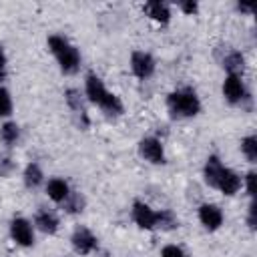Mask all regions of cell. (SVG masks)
Listing matches in <instances>:
<instances>
[{
	"mask_svg": "<svg viewBox=\"0 0 257 257\" xmlns=\"http://www.w3.org/2000/svg\"><path fill=\"white\" fill-rule=\"evenodd\" d=\"M203 177H205V183L209 187L221 191L227 197H233L235 193H239V189L243 185L241 175L235 173L233 169L225 167L217 155H209L207 157L205 167H203Z\"/></svg>",
	"mask_w": 257,
	"mask_h": 257,
	"instance_id": "cell-1",
	"label": "cell"
},
{
	"mask_svg": "<svg viewBox=\"0 0 257 257\" xmlns=\"http://www.w3.org/2000/svg\"><path fill=\"white\" fill-rule=\"evenodd\" d=\"M84 96L92 104H96L106 116H120L124 112L122 100L104 86V82L100 80V76H96L92 72L86 74V78H84Z\"/></svg>",
	"mask_w": 257,
	"mask_h": 257,
	"instance_id": "cell-2",
	"label": "cell"
},
{
	"mask_svg": "<svg viewBox=\"0 0 257 257\" xmlns=\"http://www.w3.org/2000/svg\"><path fill=\"white\" fill-rule=\"evenodd\" d=\"M46 44H48V50L52 52V56L56 58V62L64 74H76L78 72L80 52L68 38H64L62 34H50Z\"/></svg>",
	"mask_w": 257,
	"mask_h": 257,
	"instance_id": "cell-3",
	"label": "cell"
},
{
	"mask_svg": "<svg viewBox=\"0 0 257 257\" xmlns=\"http://www.w3.org/2000/svg\"><path fill=\"white\" fill-rule=\"evenodd\" d=\"M167 108L173 118H193L201 112V100L193 88H177L167 94Z\"/></svg>",
	"mask_w": 257,
	"mask_h": 257,
	"instance_id": "cell-4",
	"label": "cell"
},
{
	"mask_svg": "<svg viewBox=\"0 0 257 257\" xmlns=\"http://www.w3.org/2000/svg\"><path fill=\"white\" fill-rule=\"evenodd\" d=\"M70 245H72L76 255H90L98 249V239L88 227L76 225L72 235H70Z\"/></svg>",
	"mask_w": 257,
	"mask_h": 257,
	"instance_id": "cell-5",
	"label": "cell"
},
{
	"mask_svg": "<svg viewBox=\"0 0 257 257\" xmlns=\"http://www.w3.org/2000/svg\"><path fill=\"white\" fill-rule=\"evenodd\" d=\"M128 64H131V72L141 80L151 78L155 74V68H157V62H155L153 54L147 52V50H133Z\"/></svg>",
	"mask_w": 257,
	"mask_h": 257,
	"instance_id": "cell-6",
	"label": "cell"
},
{
	"mask_svg": "<svg viewBox=\"0 0 257 257\" xmlns=\"http://www.w3.org/2000/svg\"><path fill=\"white\" fill-rule=\"evenodd\" d=\"M131 219L147 231H153L159 227V211H155L151 205H147L145 201H135L131 207Z\"/></svg>",
	"mask_w": 257,
	"mask_h": 257,
	"instance_id": "cell-7",
	"label": "cell"
},
{
	"mask_svg": "<svg viewBox=\"0 0 257 257\" xmlns=\"http://www.w3.org/2000/svg\"><path fill=\"white\" fill-rule=\"evenodd\" d=\"M10 237L20 247L34 245V225L24 217H14L10 221Z\"/></svg>",
	"mask_w": 257,
	"mask_h": 257,
	"instance_id": "cell-8",
	"label": "cell"
},
{
	"mask_svg": "<svg viewBox=\"0 0 257 257\" xmlns=\"http://www.w3.org/2000/svg\"><path fill=\"white\" fill-rule=\"evenodd\" d=\"M223 96L231 104H243V100L249 98V92H247V86H245L243 78L227 74L225 80H223Z\"/></svg>",
	"mask_w": 257,
	"mask_h": 257,
	"instance_id": "cell-9",
	"label": "cell"
},
{
	"mask_svg": "<svg viewBox=\"0 0 257 257\" xmlns=\"http://www.w3.org/2000/svg\"><path fill=\"white\" fill-rule=\"evenodd\" d=\"M139 153L145 161L153 163V165H165L167 157H165V147L157 137H145L139 141Z\"/></svg>",
	"mask_w": 257,
	"mask_h": 257,
	"instance_id": "cell-10",
	"label": "cell"
},
{
	"mask_svg": "<svg viewBox=\"0 0 257 257\" xmlns=\"http://www.w3.org/2000/svg\"><path fill=\"white\" fill-rule=\"evenodd\" d=\"M197 215H199L201 225H203L207 231H217V229H221V225H223V221H225L221 207L215 205V203H203V205L199 207Z\"/></svg>",
	"mask_w": 257,
	"mask_h": 257,
	"instance_id": "cell-11",
	"label": "cell"
},
{
	"mask_svg": "<svg viewBox=\"0 0 257 257\" xmlns=\"http://www.w3.org/2000/svg\"><path fill=\"white\" fill-rule=\"evenodd\" d=\"M64 100H66L68 108L80 118V124H82V126H88L90 120H88L86 106H84V98H82L80 90H76V88H66V90H64Z\"/></svg>",
	"mask_w": 257,
	"mask_h": 257,
	"instance_id": "cell-12",
	"label": "cell"
},
{
	"mask_svg": "<svg viewBox=\"0 0 257 257\" xmlns=\"http://www.w3.org/2000/svg\"><path fill=\"white\" fill-rule=\"evenodd\" d=\"M34 227L46 235H54L60 227V221L58 217L54 215V211L50 209H38L36 215H34Z\"/></svg>",
	"mask_w": 257,
	"mask_h": 257,
	"instance_id": "cell-13",
	"label": "cell"
},
{
	"mask_svg": "<svg viewBox=\"0 0 257 257\" xmlns=\"http://www.w3.org/2000/svg\"><path fill=\"white\" fill-rule=\"evenodd\" d=\"M143 10H145V14L151 18V20H155L157 24H169L171 22V6L167 4V2H161V0H151V2H147L145 6H143Z\"/></svg>",
	"mask_w": 257,
	"mask_h": 257,
	"instance_id": "cell-14",
	"label": "cell"
},
{
	"mask_svg": "<svg viewBox=\"0 0 257 257\" xmlns=\"http://www.w3.org/2000/svg\"><path fill=\"white\" fill-rule=\"evenodd\" d=\"M221 64L227 70V74L243 76V72H245V56H243V52H239L235 48L225 52V56L221 58Z\"/></svg>",
	"mask_w": 257,
	"mask_h": 257,
	"instance_id": "cell-15",
	"label": "cell"
},
{
	"mask_svg": "<svg viewBox=\"0 0 257 257\" xmlns=\"http://www.w3.org/2000/svg\"><path fill=\"white\" fill-rule=\"evenodd\" d=\"M46 195H48V199H52L54 203H60V205H62V203L68 199V195H70V187H68V183H66L64 179L52 177V179L46 181Z\"/></svg>",
	"mask_w": 257,
	"mask_h": 257,
	"instance_id": "cell-16",
	"label": "cell"
},
{
	"mask_svg": "<svg viewBox=\"0 0 257 257\" xmlns=\"http://www.w3.org/2000/svg\"><path fill=\"white\" fill-rule=\"evenodd\" d=\"M22 179H24V185H26L28 189H36V187H40V185L44 183V173H42L40 165L32 161V163H28V165L24 167Z\"/></svg>",
	"mask_w": 257,
	"mask_h": 257,
	"instance_id": "cell-17",
	"label": "cell"
},
{
	"mask_svg": "<svg viewBox=\"0 0 257 257\" xmlns=\"http://www.w3.org/2000/svg\"><path fill=\"white\" fill-rule=\"evenodd\" d=\"M18 139H20V126H18L16 122L8 120V122H4V124L0 126V141H2L4 145L14 147V145L18 143Z\"/></svg>",
	"mask_w": 257,
	"mask_h": 257,
	"instance_id": "cell-18",
	"label": "cell"
},
{
	"mask_svg": "<svg viewBox=\"0 0 257 257\" xmlns=\"http://www.w3.org/2000/svg\"><path fill=\"white\" fill-rule=\"evenodd\" d=\"M241 153L245 155L249 163H257V137L255 135H247L245 139H241Z\"/></svg>",
	"mask_w": 257,
	"mask_h": 257,
	"instance_id": "cell-19",
	"label": "cell"
},
{
	"mask_svg": "<svg viewBox=\"0 0 257 257\" xmlns=\"http://www.w3.org/2000/svg\"><path fill=\"white\" fill-rule=\"evenodd\" d=\"M179 227V219L173 211L169 209H161L159 211V227L157 229H163V231H171V229H177Z\"/></svg>",
	"mask_w": 257,
	"mask_h": 257,
	"instance_id": "cell-20",
	"label": "cell"
},
{
	"mask_svg": "<svg viewBox=\"0 0 257 257\" xmlns=\"http://www.w3.org/2000/svg\"><path fill=\"white\" fill-rule=\"evenodd\" d=\"M62 205H64L66 213H80V211L84 209V197H82L80 193H74V191H70L68 199H66Z\"/></svg>",
	"mask_w": 257,
	"mask_h": 257,
	"instance_id": "cell-21",
	"label": "cell"
},
{
	"mask_svg": "<svg viewBox=\"0 0 257 257\" xmlns=\"http://www.w3.org/2000/svg\"><path fill=\"white\" fill-rule=\"evenodd\" d=\"M12 108H14V104H12V96H10L8 88H4V86L0 84V118L10 116V114H12Z\"/></svg>",
	"mask_w": 257,
	"mask_h": 257,
	"instance_id": "cell-22",
	"label": "cell"
},
{
	"mask_svg": "<svg viewBox=\"0 0 257 257\" xmlns=\"http://www.w3.org/2000/svg\"><path fill=\"white\" fill-rule=\"evenodd\" d=\"M14 167H16V165H14L12 157L6 155V153H0V177H8V175H12Z\"/></svg>",
	"mask_w": 257,
	"mask_h": 257,
	"instance_id": "cell-23",
	"label": "cell"
},
{
	"mask_svg": "<svg viewBox=\"0 0 257 257\" xmlns=\"http://www.w3.org/2000/svg\"><path fill=\"white\" fill-rule=\"evenodd\" d=\"M161 257H189V253H187L185 249H181L179 245L169 243V245H165V247L161 249Z\"/></svg>",
	"mask_w": 257,
	"mask_h": 257,
	"instance_id": "cell-24",
	"label": "cell"
},
{
	"mask_svg": "<svg viewBox=\"0 0 257 257\" xmlns=\"http://www.w3.org/2000/svg\"><path fill=\"white\" fill-rule=\"evenodd\" d=\"M243 181H245V191H247V195H249L251 201H253V199H255V171H249Z\"/></svg>",
	"mask_w": 257,
	"mask_h": 257,
	"instance_id": "cell-25",
	"label": "cell"
},
{
	"mask_svg": "<svg viewBox=\"0 0 257 257\" xmlns=\"http://www.w3.org/2000/svg\"><path fill=\"white\" fill-rule=\"evenodd\" d=\"M179 10H181L183 14H187V16H193V14H197L199 4L193 2V0H185V2H179Z\"/></svg>",
	"mask_w": 257,
	"mask_h": 257,
	"instance_id": "cell-26",
	"label": "cell"
},
{
	"mask_svg": "<svg viewBox=\"0 0 257 257\" xmlns=\"http://www.w3.org/2000/svg\"><path fill=\"white\" fill-rule=\"evenodd\" d=\"M255 211H257V207H255V201H251V205H249V215H247V225H249V229H255V225H257V219H255Z\"/></svg>",
	"mask_w": 257,
	"mask_h": 257,
	"instance_id": "cell-27",
	"label": "cell"
},
{
	"mask_svg": "<svg viewBox=\"0 0 257 257\" xmlns=\"http://www.w3.org/2000/svg\"><path fill=\"white\" fill-rule=\"evenodd\" d=\"M6 66H8V58H6V52L0 44V80L6 76Z\"/></svg>",
	"mask_w": 257,
	"mask_h": 257,
	"instance_id": "cell-28",
	"label": "cell"
},
{
	"mask_svg": "<svg viewBox=\"0 0 257 257\" xmlns=\"http://www.w3.org/2000/svg\"><path fill=\"white\" fill-rule=\"evenodd\" d=\"M237 10L239 12H245V14H251L253 12V6L251 4H237Z\"/></svg>",
	"mask_w": 257,
	"mask_h": 257,
	"instance_id": "cell-29",
	"label": "cell"
},
{
	"mask_svg": "<svg viewBox=\"0 0 257 257\" xmlns=\"http://www.w3.org/2000/svg\"><path fill=\"white\" fill-rule=\"evenodd\" d=\"M66 257H70V255H66Z\"/></svg>",
	"mask_w": 257,
	"mask_h": 257,
	"instance_id": "cell-30",
	"label": "cell"
}]
</instances>
